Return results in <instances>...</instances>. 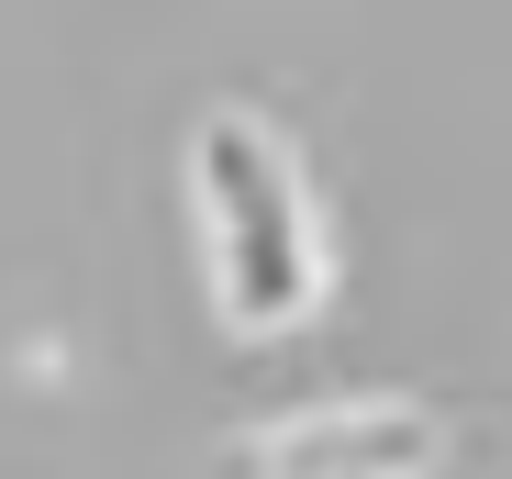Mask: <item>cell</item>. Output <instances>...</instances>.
<instances>
[{
  "label": "cell",
  "mask_w": 512,
  "mask_h": 479,
  "mask_svg": "<svg viewBox=\"0 0 512 479\" xmlns=\"http://www.w3.org/2000/svg\"><path fill=\"white\" fill-rule=\"evenodd\" d=\"M179 179H190V212H201V268H212V312L223 324L234 335L312 324L334 257H323V223H312V190L290 168V145L256 112H201Z\"/></svg>",
  "instance_id": "6da1fadb"
},
{
  "label": "cell",
  "mask_w": 512,
  "mask_h": 479,
  "mask_svg": "<svg viewBox=\"0 0 512 479\" xmlns=\"http://www.w3.org/2000/svg\"><path fill=\"white\" fill-rule=\"evenodd\" d=\"M446 424L423 402H390V390H357V402H312L279 413L212 457V479H435Z\"/></svg>",
  "instance_id": "7a4b0ae2"
}]
</instances>
